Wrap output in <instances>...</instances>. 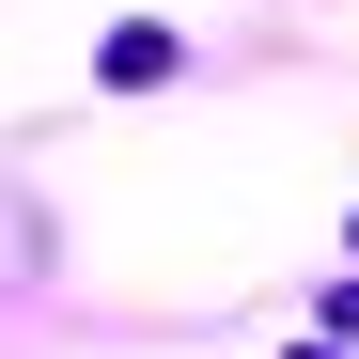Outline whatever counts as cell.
Listing matches in <instances>:
<instances>
[{"mask_svg": "<svg viewBox=\"0 0 359 359\" xmlns=\"http://www.w3.org/2000/svg\"><path fill=\"white\" fill-rule=\"evenodd\" d=\"M109 79H126V94H141V79H172V32H156V16H126V32H109Z\"/></svg>", "mask_w": 359, "mask_h": 359, "instance_id": "6da1fadb", "label": "cell"}, {"mask_svg": "<svg viewBox=\"0 0 359 359\" xmlns=\"http://www.w3.org/2000/svg\"><path fill=\"white\" fill-rule=\"evenodd\" d=\"M297 359H344V344H297Z\"/></svg>", "mask_w": 359, "mask_h": 359, "instance_id": "7a4b0ae2", "label": "cell"}]
</instances>
